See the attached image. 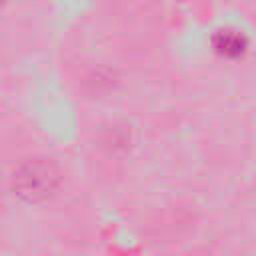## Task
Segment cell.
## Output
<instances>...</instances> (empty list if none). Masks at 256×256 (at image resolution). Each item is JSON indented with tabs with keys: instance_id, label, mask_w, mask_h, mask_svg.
Instances as JSON below:
<instances>
[{
	"instance_id": "1",
	"label": "cell",
	"mask_w": 256,
	"mask_h": 256,
	"mask_svg": "<svg viewBox=\"0 0 256 256\" xmlns=\"http://www.w3.org/2000/svg\"><path fill=\"white\" fill-rule=\"evenodd\" d=\"M8 184L16 198L38 204L58 192L62 184V172L60 166L48 156H28L14 164Z\"/></svg>"
}]
</instances>
